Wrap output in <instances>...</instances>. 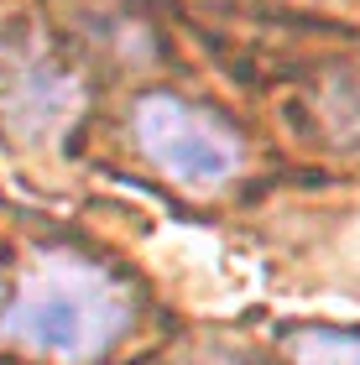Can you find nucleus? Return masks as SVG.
Listing matches in <instances>:
<instances>
[{"label": "nucleus", "mask_w": 360, "mask_h": 365, "mask_svg": "<svg viewBox=\"0 0 360 365\" xmlns=\"http://www.w3.org/2000/svg\"><path fill=\"white\" fill-rule=\"evenodd\" d=\"M125 324H130V297L115 282V272L68 251H47L42 261H31L6 313V329L16 339H26L37 355H53L63 365H84L105 355Z\"/></svg>", "instance_id": "nucleus-1"}, {"label": "nucleus", "mask_w": 360, "mask_h": 365, "mask_svg": "<svg viewBox=\"0 0 360 365\" xmlns=\"http://www.w3.org/2000/svg\"><path fill=\"white\" fill-rule=\"evenodd\" d=\"M136 141L157 173L183 188H220L240 168V136L215 110L178 94H146L136 105Z\"/></svg>", "instance_id": "nucleus-2"}, {"label": "nucleus", "mask_w": 360, "mask_h": 365, "mask_svg": "<svg viewBox=\"0 0 360 365\" xmlns=\"http://www.w3.org/2000/svg\"><path fill=\"white\" fill-rule=\"evenodd\" d=\"M298 365H360V329H303L292 339Z\"/></svg>", "instance_id": "nucleus-3"}]
</instances>
